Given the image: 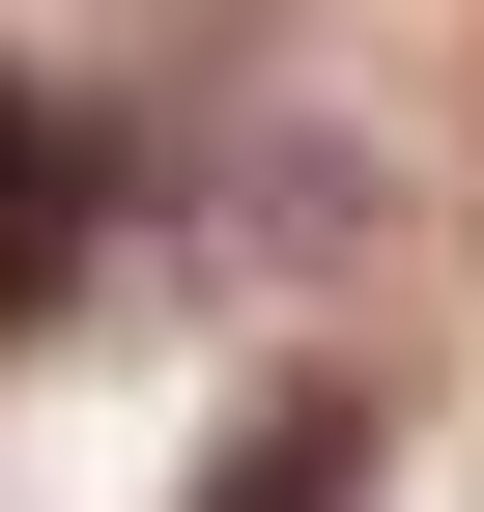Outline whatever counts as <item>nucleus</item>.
Here are the masks:
<instances>
[{
  "mask_svg": "<svg viewBox=\"0 0 484 512\" xmlns=\"http://www.w3.org/2000/svg\"><path fill=\"white\" fill-rule=\"evenodd\" d=\"M86 228H114V143L0 57V342H29V313H86Z\"/></svg>",
  "mask_w": 484,
  "mask_h": 512,
  "instance_id": "f257e3e1",
  "label": "nucleus"
},
{
  "mask_svg": "<svg viewBox=\"0 0 484 512\" xmlns=\"http://www.w3.org/2000/svg\"><path fill=\"white\" fill-rule=\"evenodd\" d=\"M200 512H371V370H285V399H228Z\"/></svg>",
  "mask_w": 484,
  "mask_h": 512,
  "instance_id": "f03ea898",
  "label": "nucleus"
}]
</instances>
